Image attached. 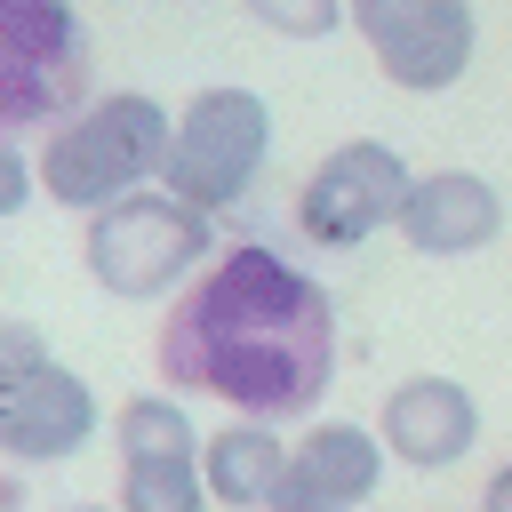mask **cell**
Returning <instances> with one entry per match:
<instances>
[{
  "instance_id": "obj_1",
  "label": "cell",
  "mask_w": 512,
  "mask_h": 512,
  "mask_svg": "<svg viewBox=\"0 0 512 512\" xmlns=\"http://www.w3.org/2000/svg\"><path fill=\"white\" fill-rule=\"evenodd\" d=\"M160 384L208 392L232 416H312L336 384V304L280 248H216L160 320Z\"/></svg>"
},
{
  "instance_id": "obj_2",
  "label": "cell",
  "mask_w": 512,
  "mask_h": 512,
  "mask_svg": "<svg viewBox=\"0 0 512 512\" xmlns=\"http://www.w3.org/2000/svg\"><path fill=\"white\" fill-rule=\"evenodd\" d=\"M168 136H176V112L160 96H144V88L88 96L80 112H64L40 136V200L96 216L104 200H120L136 184H160Z\"/></svg>"
},
{
  "instance_id": "obj_3",
  "label": "cell",
  "mask_w": 512,
  "mask_h": 512,
  "mask_svg": "<svg viewBox=\"0 0 512 512\" xmlns=\"http://www.w3.org/2000/svg\"><path fill=\"white\" fill-rule=\"evenodd\" d=\"M80 256H88V280H96L104 296H120V304H160V296H176V288L216 256V240H208V208L176 200L168 184H160V192L136 184V192H120V200H104V208L88 216Z\"/></svg>"
},
{
  "instance_id": "obj_4",
  "label": "cell",
  "mask_w": 512,
  "mask_h": 512,
  "mask_svg": "<svg viewBox=\"0 0 512 512\" xmlns=\"http://www.w3.org/2000/svg\"><path fill=\"white\" fill-rule=\"evenodd\" d=\"M264 152H272V104H264L256 88H240V80H208V88H192L184 112H176L160 184H168L176 200L224 216V208H240L248 184L264 176Z\"/></svg>"
},
{
  "instance_id": "obj_5",
  "label": "cell",
  "mask_w": 512,
  "mask_h": 512,
  "mask_svg": "<svg viewBox=\"0 0 512 512\" xmlns=\"http://www.w3.org/2000/svg\"><path fill=\"white\" fill-rule=\"evenodd\" d=\"M88 104V32L72 0H0V136Z\"/></svg>"
},
{
  "instance_id": "obj_6",
  "label": "cell",
  "mask_w": 512,
  "mask_h": 512,
  "mask_svg": "<svg viewBox=\"0 0 512 512\" xmlns=\"http://www.w3.org/2000/svg\"><path fill=\"white\" fill-rule=\"evenodd\" d=\"M416 168L384 144V136H352L336 152H320V168L296 184V232L312 248H360L384 224H400Z\"/></svg>"
},
{
  "instance_id": "obj_7",
  "label": "cell",
  "mask_w": 512,
  "mask_h": 512,
  "mask_svg": "<svg viewBox=\"0 0 512 512\" xmlns=\"http://www.w3.org/2000/svg\"><path fill=\"white\" fill-rule=\"evenodd\" d=\"M352 32L376 56V72L408 96H440L472 72L480 24L472 0H352Z\"/></svg>"
},
{
  "instance_id": "obj_8",
  "label": "cell",
  "mask_w": 512,
  "mask_h": 512,
  "mask_svg": "<svg viewBox=\"0 0 512 512\" xmlns=\"http://www.w3.org/2000/svg\"><path fill=\"white\" fill-rule=\"evenodd\" d=\"M384 456H392L384 432L320 416L304 440H288V472H280L264 512H368V496L384 480Z\"/></svg>"
},
{
  "instance_id": "obj_9",
  "label": "cell",
  "mask_w": 512,
  "mask_h": 512,
  "mask_svg": "<svg viewBox=\"0 0 512 512\" xmlns=\"http://www.w3.org/2000/svg\"><path fill=\"white\" fill-rule=\"evenodd\" d=\"M88 432H96V384L64 360H48L0 392V456L8 464H64L88 448Z\"/></svg>"
},
{
  "instance_id": "obj_10",
  "label": "cell",
  "mask_w": 512,
  "mask_h": 512,
  "mask_svg": "<svg viewBox=\"0 0 512 512\" xmlns=\"http://www.w3.org/2000/svg\"><path fill=\"white\" fill-rule=\"evenodd\" d=\"M376 432H384L392 464H408V472H448V464H464L472 440H480V400H472L456 376H400V384L384 392Z\"/></svg>"
},
{
  "instance_id": "obj_11",
  "label": "cell",
  "mask_w": 512,
  "mask_h": 512,
  "mask_svg": "<svg viewBox=\"0 0 512 512\" xmlns=\"http://www.w3.org/2000/svg\"><path fill=\"white\" fill-rule=\"evenodd\" d=\"M416 256H480L504 232V192L480 168H432L408 184V208L392 224Z\"/></svg>"
},
{
  "instance_id": "obj_12",
  "label": "cell",
  "mask_w": 512,
  "mask_h": 512,
  "mask_svg": "<svg viewBox=\"0 0 512 512\" xmlns=\"http://www.w3.org/2000/svg\"><path fill=\"white\" fill-rule=\"evenodd\" d=\"M200 472H208V496L224 512H264L280 472H288V440L264 416H232V424H216L200 440Z\"/></svg>"
},
{
  "instance_id": "obj_13",
  "label": "cell",
  "mask_w": 512,
  "mask_h": 512,
  "mask_svg": "<svg viewBox=\"0 0 512 512\" xmlns=\"http://www.w3.org/2000/svg\"><path fill=\"white\" fill-rule=\"evenodd\" d=\"M200 456H120V512H208Z\"/></svg>"
},
{
  "instance_id": "obj_14",
  "label": "cell",
  "mask_w": 512,
  "mask_h": 512,
  "mask_svg": "<svg viewBox=\"0 0 512 512\" xmlns=\"http://www.w3.org/2000/svg\"><path fill=\"white\" fill-rule=\"evenodd\" d=\"M112 440H120V456H200L192 408H184L176 392H136V400H120Z\"/></svg>"
},
{
  "instance_id": "obj_15",
  "label": "cell",
  "mask_w": 512,
  "mask_h": 512,
  "mask_svg": "<svg viewBox=\"0 0 512 512\" xmlns=\"http://www.w3.org/2000/svg\"><path fill=\"white\" fill-rule=\"evenodd\" d=\"M248 16L280 40H328L336 24H352V0H248Z\"/></svg>"
},
{
  "instance_id": "obj_16",
  "label": "cell",
  "mask_w": 512,
  "mask_h": 512,
  "mask_svg": "<svg viewBox=\"0 0 512 512\" xmlns=\"http://www.w3.org/2000/svg\"><path fill=\"white\" fill-rule=\"evenodd\" d=\"M56 352H48V336L32 328V320H16V312H0V392L8 384H24L32 368H48Z\"/></svg>"
},
{
  "instance_id": "obj_17",
  "label": "cell",
  "mask_w": 512,
  "mask_h": 512,
  "mask_svg": "<svg viewBox=\"0 0 512 512\" xmlns=\"http://www.w3.org/2000/svg\"><path fill=\"white\" fill-rule=\"evenodd\" d=\"M40 200V152H24L16 136H0V224L24 216Z\"/></svg>"
},
{
  "instance_id": "obj_18",
  "label": "cell",
  "mask_w": 512,
  "mask_h": 512,
  "mask_svg": "<svg viewBox=\"0 0 512 512\" xmlns=\"http://www.w3.org/2000/svg\"><path fill=\"white\" fill-rule=\"evenodd\" d=\"M472 512H512V464H496L488 472V488H480V504Z\"/></svg>"
},
{
  "instance_id": "obj_19",
  "label": "cell",
  "mask_w": 512,
  "mask_h": 512,
  "mask_svg": "<svg viewBox=\"0 0 512 512\" xmlns=\"http://www.w3.org/2000/svg\"><path fill=\"white\" fill-rule=\"evenodd\" d=\"M0 512H24V488L16 480H0Z\"/></svg>"
},
{
  "instance_id": "obj_20",
  "label": "cell",
  "mask_w": 512,
  "mask_h": 512,
  "mask_svg": "<svg viewBox=\"0 0 512 512\" xmlns=\"http://www.w3.org/2000/svg\"><path fill=\"white\" fill-rule=\"evenodd\" d=\"M64 512H120V504H64Z\"/></svg>"
}]
</instances>
